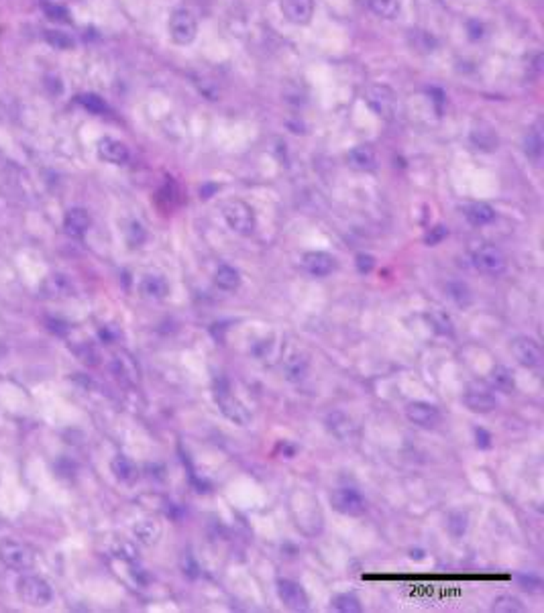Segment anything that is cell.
Here are the masks:
<instances>
[{
    "instance_id": "4fadbf2b",
    "label": "cell",
    "mask_w": 544,
    "mask_h": 613,
    "mask_svg": "<svg viewBox=\"0 0 544 613\" xmlns=\"http://www.w3.org/2000/svg\"><path fill=\"white\" fill-rule=\"evenodd\" d=\"M324 426H327V430H329L337 441L351 442L357 438V426H355V422H353L347 413L339 412V410L327 413Z\"/></svg>"
},
{
    "instance_id": "7c38bea8",
    "label": "cell",
    "mask_w": 544,
    "mask_h": 613,
    "mask_svg": "<svg viewBox=\"0 0 544 613\" xmlns=\"http://www.w3.org/2000/svg\"><path fill=\"white\" fill-rule=\"evenodd\" d=\"M406 416L410 422H414L416 426L420 428H436L443 418L438 408L426 401H410L406 406Z\"/></svg>"
},
{
    "instance_id": "2e32d148",
    "label": "cell",
    "mask_w": 544,
    "mask_h": 613,
    "mask_svg": "<svg viewBox=\"0 0 544 613\" xmlns=\"http://www.w3.org/2000/svg\"><path fill=\"white\" fill-rule=\"evenodd\" d=\"M111 371L115 373L116 379H120L123 383L135 385L139 381V367H137L135 359H133L129 353H125V351H120V353H116V355L113 356Z\"/></svg>"
},
{
    "instance_id": "7a4b0ae2",
    "label": "cell",
    "mask_w": 544,
    "mask_h": 613,
    "mask_svg": "<svg viewBox=\"0 0 544 613\" xmlns=\"http://www.w3.org/2000/svg\"><path fill=\"white\" fill-rule=\"evenodd\" d=\"M222 216L227 220V225L232 232L237 235H251L255 230V214L253 208L249 204H245L241 200H230L225 204L222 208Z\"/></svg>"
},
{
    "instance_id": "d4e9b609",
    "label": "cell",
    "mask_w": 544,
    "mask_h": 613,
    "mask_svg": "<svg viewBox=\"0 0 544 613\" xmlns=\"http://www.w3.org/2000/svg\"><path fill=\"white\" fill-rule=\"evenodd\" d=\"M111 470L115 473L116 479H118V481H123V483H130V481H135V477H137V467H135V463L130 460L129 456H125V455H116L115 458H113V463H111Z\"/></svg>"
},
{
    "instance_id": "d6986e66",
    "label": "cell",
    "mask_w": 544,
    "mask_h": 613,
    "mask_svg": "<svg viewBox=\"0 0 544 613\" xmlns=\"http://www.w3.org/2000/svg\"><path fill=\"white\" fill-rule=\"evenodd\" d=\"M92 225V218L86 208H70L63 216V228L73 239H82Z\"/></svg>"
},
{
    "instance_id": "ee69618b",
    "label": "cell",
    "mask_w": 544,
    "mask_h": 613,
    "mask_svg": "<svg viewBox=\"0 0 544 613\" xmlns=\"http://www.w3.org/2000/svg\"><path fill=\"white\" fill-rule=\"evenodd\" d=\"M475 438H477V446H479V448H489V446H491V434L487 432L486 428H477V430H475Z\"/></svg>"
},
{
    "instance_id": "5bb4252c",
    "label": "cell",
    "mask_w": 544,
    "mask_h": 613,
    "mask_svg": "<svg viewBox=\"0 0 544 613\" xmlns=\"http://www.w3.org/2000/svg\"><path fill=\"white\" fill-rule=\"evenodd\" d=\"M282 13L294 25H308L314 14V0H282Z\"/></svg>"
},
{
    "instance_id": "f35d334b",
    "label": "cell",
    "mask_w": 544,
    "mask_h": 613,
    "mask_svg": "<svg viewBox=\"0 0 544 613\" xmlns=\"http://www.w3.org/2000/svg\"><path fill=\"white\" fill-rule=\"evenodd\" d=\"M446 237H448V228L444 227V225H436V227H432L428 232L424 235V242H426L428 247H436V244H441Z\"/></svg>"
},
{
    "instance_id": "8d00e7d4",
    "label": "cell",
    "mask_w": 544,
    "mask_h": 613,
    "mask_svg": "<svg viewBox=\"0 0 544 613\" xmlns=\"http://www.w3.org/2000/svg\"><path fill=\"white\" fill-rule=\"evenodd\" d=\"M446 527L448 532L455 536V538H461L465 532H467V513L463 512H453L446 520Z\"/></svg>"
},
{
    "instance_id": "4316f807",
    "label": "cell",
    "mask_w": 544,
    "mask_h": 613,
    "mask_svg": "<svg viewBox=\"0 0 544 613\" xmlns=\"http://www.w3.org/2000/svg\"><path fill=\"white\" fill-rule=\"evenodd\" d=\"M428 322L432 324V328H434L438 334H443V336H453V332H455L453 318L444 312V310H438V308H436V310H430Z\"/></svg>"
},
{
    "instance_id": "d590c367",
    "label": "cell",
    "mask_w": 544,
    "mask_h": 613,
    "mask_svg": "<svg viewBox=\"0 0 544 613\" xmlns=\"http://www.w3.org/2000/svg\"><path fill=\"white\" fill-rule=\"evenodd\" d=\"M73 353L80 356L82 363H86L90 367H94V365L101 363V353H98V351L94 349V344H90V342H82V344L73 346Z\"/></svg>"
},
{
    "instance_id": "e575fe53",
    "label": "cell",
    "mask_w": 544,
    "mask_h": 613,
    "mask_svg": "<svg viewBox=\"0 0 544 613\" xmlns=\"http://www.w3.org/2000/svg\"><path fill=\"white\" fill-rule=\"evenodd\" d=\"M135 534H137V538L143 542V544H155L159 536V527L155 526L153 522L145 520V522H139V524L135 526Z\"/></svg>"
},
{
    "instance_id": "9a60e30c",
    "label": "cell",
    "mask_w": 544,
    "mask_h": 613,
    "mask_svg": "<svg viewBox=\"0 0 544 613\" xmlns=\"http://www.w3.org/2000/svg\"><path fill=\"white\" fill-rule=\"evenodd\" d=\"M302 267L312 277H327L334 269V257L324 251H310L302 257Z\"/></svg>"
},
{
    "instance_id": "83f0119b",
    "label": "cell",
    "mask_w": 544,
    "mask_h": 613,
    "mask_svg": "<svg viewBox=\"0 0 544 613\" xmlns=\"http://www.w3.org/2000/svg\"><path fill=\"white\" fill-rule=\"evenodd\" d=\"M471 141L477 149H483V151H493L498 149V137L491 128H475L471 133Z\"/></svg>"
},
{
    "instance_id": "44dd1931",
    "label": "cell",
    "mask_w": 544,
    "mask_h": 613,
    "mask_svg": "<svg viewBox=\"0 0 544 613\" xmlns=\"http://www.w3.org/2000/svg\"><path fill=\"white\" fill-rule=\"evenodd\" d=\"M141 292L143 296L151 299H163L168 294H170V284L163 275L159 273H149L145 275L143 282H141Z\"/></svg>"
},
{
    "instance_id": "52a82bcc",
    "label": "cell",
    "mask_w": 544,
    "mask_h": 613,
    "mask_svg": "<svg viewBox=\"0 0 544 613\" xmlns=\"http://www.w3.org/2000/svg\"><path fill=\"white\" fill-rule=\"evenodd\" d=\"M0 560L13 570H25L33 565V552L19 540L0 542Z\"/></svg>"
},
{
    "instance_id": "b9f144b4",
    "label": "cell",
    "mask_w": 544,
    "mask_h": 613,
    "mask_svg": "<svg viewBox=\"0 0 544 613\" xmlns=\"http://www.w3.org/2000/svg\"><path fill=\"white\" fill-rule=\"evenodd\" d=\"M518 581H520V584H522L526 591H532V593H538V591L543 589V581H540V577H536V575H532V572H528V575H520V577H518Z\"/></svg>"
},
{
    "instance_id": "74e56055",
    "label": "cell",
    "mask_w": 544,
    "mask_h": 613,
    "mask_svg": "<svg viewBox=\"0 0 544 613\" xmlns=\"http://www.w3.org/2000/svg\"><path fill=\"white\" fill-rule=\"evenodd\" d=\"M43 13L47 19L56 21V23H70L72 16H70V11L61 4H56V2H45L43 4Z\"/></svg>"
},
{
    "instance_id": "ba28073f",
    "label": "cell",
    "mask_w": 544,
    "mask_h": 613,
    "mask_svg": "<svg viewBox=\"0 0 544 613\" xmlns=\"http://www.w3.org/2000/svg\"><path fill=\"white\" fill-rule=\"evenodd\" d=\"M512 353L518 359V363L522 367H528V369H538L543 365V349L540 344L530 339V336H518L512 342Z\"/></svg>"
},
{
    "instance_id": "277c9868",
    "label": "cell",
    "mask_w": 544,
    "mask_h": 613,
    "mask_svg": "<svg viewBox=\"0 0 544 613\" xmlns=\"http://www.w3.org/2000/svg\"><path fill=\"white\" fill-rule=\"evenodd\" d=\"M198 33V21L192 11L188 9H175L170 16V37L178 45H188L196 39Z\"/></svg>"
},
{
    "instance_id": "4dcf8cb0",
    "label": "cell",
    "mask_w": 544,
    "mask_h": 613,
    "mask_svg": "<svg viewBox=\"0 0 544 613\" xmlns=\"http://www.w3.org/2000/svg\"><path fill=\"white\" fill-rule=\"evenodd\" d=\"M45 41L49 43L53 49H59V51H66V49H72L73 47V39L72 35L63 33V31H58V29H49L45 31Z\"/></svg>"
},
{
    "instance_id": "5b68a950",
    "label": "cell",
    "mask_w": 544,
    "mask_h": 613,
    "mask_svg": "<svg viewBox=\"0 0 544 613\" xmlns=\"http://www.w3.org/2000/svg\"><path fill=\"white\" fill-rule=\"evenodd\" d=\"M365 100H367V104H369L373 113L379 114V116L391 118L394 114H398V106H400L398 96H396V92L389 86H369L367 92H365Z\"/></svg>"
},
{
    "instance_id": "603a6c76",
    "label": "cell",
    "mask_w": 544,
    "mask_h": 613,
    "mask_svg": "<svg viewBox=\"0 0 544 613\" xmlns=\"http://www.w3.org/2000/svg\"><path fill=\"white\" fill-rule=\"evenodd\" d=\"M215 284L225 292H235L241 285V273L232 265H218L215 271Z\"/></svg>"
},
{
    "instance_id": "7402d4cb",
    "label": "cell",
    "mask_w": 544,
    "mask_h": 613,
    "mask_svg": "<svg viewBox=\"0 0 544 613\" xmlns=\"http://www.w3.org/2000/svg\"><path fill=\"white\" fill-rule=\"evenodd\" d=\"M465 218L471 222L473 227H486L496 218V210L486 202H475V204H469L465 208Z\"/></svg>"
},
{
    "instance_id": "8992f818",
    "label": "cell",
    "mask_w": 544,
    "mask_h": 613,
    "mask_svg": "<svg viewBox=\"0 0 544 613\" xmlns=\"http://www.w3.org/2000/svg\"><path fill=\"white\" fill-rule=\"evenodd\" d=\"M330 503L332 508L343 515H361L367 510V501L359 493L357 489L353 487H341L334 489L330 495Z\"/></svg>"
},
{
    "instance_id": "6da1fadb",
    "label": "cell",
    "mask_w": 544,
    "mask_h": 613,
    "mask_svg": "<svg viewBox=\"0 0 544 613\" xmlns=\"http://www.w3.org/2000/svg\"><path fill=\"white\" fill-rule=\"evenodd\" d=\"M212 393H215V401L216 406H218V410H220L222 416H225L227 420H230L232 424L247 426V424L251 422V412L245 408V403L241 399L235 398V396L230 393V383L222 375H218L215 379Z\"/></svg>"
},
{
    "instance_id": "60d3db41",
    "label": "cell",
    "mask_w": 544,
    "mask_h": 613,
    "mask_svg": "<svg viewBox=\"0 0 544 613\" xmlns=\"http://www.w3.org/2000/svg\"><path fill=\"white\" fill-rule=\"evenodd\" d=\"M355 267H357L361 275L371 273L373 267H375V257L369 255V253H359V255L355 257Z\"/></svg>"
},
{
    "instance_id": "8fae6325",
    "label": "cell",
    "mask_w": 544,
    "mask_h": 613,
    "mask_svg": "<svg viewBox=\"0 0 544 613\" xmlns=\"http://www.w3.org/2000/svg\"><path fill=\"white\" fill-rule=\"evenodd\" d=\"M277 595L282 599V603L294 612L308 609V595H306L304 587L292 579H279L277 581Z\"/></svg>"
},
{
    "instance_id": "f546056e",
    "label": "cell",
    "mask_w": 544,
    "mask_h": 613,
    "mask_svg": "<svg viewBox=\"0 0 544 613\" xmlns=\"http://www.w3.org/2000/svg\"><path fill=\"white\" fill-rule=\"evenodd\" d=\"M446 294H448V298L453 299L455 304H458V306H469L471 304V289L467 287V284H463V282H448L446 284Z\"/></svg>"
},
{
    "instance_id": "7bdbcfd3",
    "label": "cell",
    "mask_w": 544,
    "mask_h": 613,
    "mask_svg": "<svg viewBox=\"0 0 544 613\" xmlns=\"http://www.w3.org/2000/svg\"><path fill=\"white\" fill-rule=\"evenodd\" d=\"M127 235H129V242L133 247H139V244L145 241V237H147V235H145V228L141 227L139 222H130Z\"/></svg>"
},
{
    "instance_id": "d6a6232c",
    "label": "cell",
    "mask_w": 544,
    "mask_h": 613,
    "mask_svg": "<svg viewBox=\"0 0 544 613\" xmlns=\"http://www.w3.org/2000/svg\"><path fill=\"white\" fill-rule=\"evenodd\" d=\"M332 609L341 613H359L361 612V603L353 593H341L332 599Z\"/></svg>"
},
{
    "instance_id": "1f68e13d",
    "label": "cell",
    "mask_w": 544,
    "mask_h": 613,
    "mask_svg": "<svg viewBox=\"0 0 544 613\" xmlns=\"http://www.w3.org/2000/svg\"><path fill=\"white\" fill-rule=\"evenodd\" d=\"M491 609L498 613H522L524 612V605L522 601L514 595H500V597L493 601Z\"/></svg>"
},
{
    "instance_id": "ffe728a7",
    "label": "cell",
    "mask_w": 544,
    "mask_h": 613,
    "mask_svg": "<svg viewBox=\"0 0 544 613\" xmlns=\"http://www.w3.org/2000/svg\"><path fill=\"white\" fill-rule=\"evenodd\" d=\"M347 161L353 170L373 171L377 168V157L369 145H357L347 153Z\"/></svg>"
},
{
    "instance_id": "ab89813d",
    "label": "cell",
    "mask_w": 544,
    "mask_h": 613,
    "mask_svg": "<svg viewBox=\"0 0 544 613\" xmlns=\"http://www.w3.org/2000/svg\"><path fill=\"white\" fill-rule=\"evenodd\" d=\"M524 145H526V147H524L526 155L532 157V159H540V153H543V141H540V135H538V133L528 135Z\"/></svg>"
},
{
    "instance_id": "3957f363",
    "label": "cell",
    "mask_w": 544,
    "mask_h": 613,
    "mask_svg": "<svg viewBox=\"0 0 544 613\" xmlns=\"http://www.w3.org/2000/svg\"><path fill=\"white\" fill-rule=\"evenodd\" d=\"M19 595L27 605L45 607L53 601V589L41 577L29 575V577H23L19 581Z\"/></svg>"
},
{
    "instance_id": "ac0fdd59",
    "label": "cell",
    "mask_w": 544,
    "mask_h": 613,
    "mask_svg": "<svg viewBox=\"0 0 544 613\" xmlns=\"http://www.w3.org/2000/svg\"><path fill=\"white\" fill-rule=\"evenodd\" d=\"M98 155L104 159L106 163H115V165H125L129 161V147L123 141H116L111 137H104L98 141Z\"/></svg>"
},
{
    "instance_id": "e0dca14e",
    "label": "cell",
    "mask_w": 544,
    "mask_h": 613,
    "mask_svg": "<svg viewBox=\"0 0 544 613\" xmlns=\"http://www.w3.org/2000/svg\"><path fill=\"white\" fill-rule=\"evenodd\" d=\"M73 294V285L70 282L68 275L61 273H53L49 277H45L41 284V296L47 299H63L70 298Z\"/></svg>"
},
{
    "instance_id": "f1b7e54d",
    "label": "cell",
    "mask_w": 544,
    "mask_h": 613,
    "mask_svg": "<svg viewBox=\"0 0 544 613\" xmlns=\"http://www.w3.org/2000/svg\"><path fill=\"white\" fill-rule=\"evenodd\" d=\"M369 6L381 19H396L401 9V0H369Z\"/></svg>"
},
{
    "instance_id": "cb8c5ba5",
    "label": "cell",
    "mask_w": 544,
    "mask_h": 613,
    "mask_svg": "<svg viewBox=\"0 0 544 613\" xmlns=\"http://www.w3.org/2000/svg\"><path fill=\"white\" fill-rule=\"evenodd\" d=\"M489 381L498 391H503V393L514 391L515 387L514 373H512V369H508L505 365H496L491 369V373H489Z\"/></svg>"
},
{
    "instance_id": "30bf717a",
    "label": "cell",
    "mask_w": 544,
    "mask_h": 613,
    "mask_svg": "<svg viewBox=\"0 0 544 613\" xmlns=\"http://www.w3.org/2000/svg\"><path fill=\"white\" fill-rule=\"evenodd\" d=\"M463 403L475 413H489L498 408V398L483 385H469L463 396Z\"/></svg>"
},
{
    "instance_id": "9c48e42d",
    "label": "cell",
    "mask_w": 544,
    "mask_h": 613,
    "mask_svg": "<svg viewBox=\"0 0 544 613\" xmlns=\"http://www.w3.org/2000/svg\"><path fill=\"white\" fill-rule=\"evenodd\" d=\"M473 263L477 269L487 275H500L505 269V257L493 244H481L473 255Z\"/></svg>"
},
{
    "instance_id": "484cf974",
    "label": "cell",
    "mask_w": 544,
    "mask_h": 613,
    "mask_svg": "<svg viewBox=\"0 0 544 613\" xmlns=\"http://www.w3.org/2000/svg\"><path fill=\"white\" fill-rule=\"evenodd\" d=\"M286 377L289 381H302L308 373V359L302 355H292L284 365Z\"/></svg>"
},
{
    "instance_id": "836d02e7",
    "label": "cell",
    "mask_w": 544,
    "mask_h": 613,
    "mask_svg": "<svg viewBox=\"0 0 544 613\" xmlns=\"http://www.w3.org/2000/svg\"><path fill=\"white\" fill-rule=\"evenodd\" d=\"M78 104L84 106L88 113L92 114H104L108 110L106 102H104L98 94H82V96H78Z\"/></svg>"
}]
</instances>
